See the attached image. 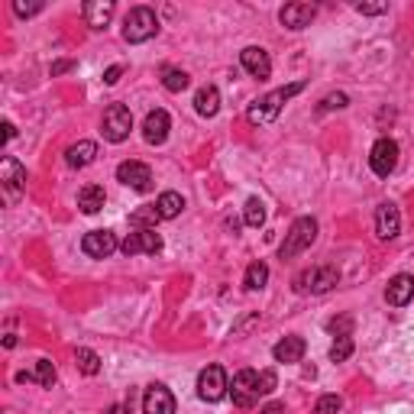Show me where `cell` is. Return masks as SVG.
<instances>
[{"instance_id": "22", "label": "cell", "mask_w": 414, "mask_h": 414, "mask_svg": "<svg viewBox=\"0 0 414 414\" xmlns=\"http://www.w3.org/2000/svg\"><path fill=\"white\" fill-rule=\"evenodd\" d=\"M104 204H107V194H104L101 185H85V188L78 191V207H81V214H101Z\"/></svg>"}, {"instance_id": "6", "label": "cell", "mask_w": 414, "mask_h": 414, "mask_svg": "<svg viewBox=\"0 0 414 414\" xmlns=\"http://www.w3.org/2000/svg\"><path fill=\"white\" fill-rule=\"evenodd\" d=\"M226 392H230V382H226V372L224 366H207L201 369L198 376V398L201 401H207V405H217L220 398H226Z\"/></svg>"}, {"instance_id": "43", "label": "cell", "mask_w": 414, "mask_h": 414, "mask_svg": "<svg viewBox=\"0 0 414 414\" xmlns=\"http://www.w3.org/2000/svg\"><path fill=\"white\" fill-rule=\"evenodd\" d=\"M259 414H285V405H279V401H272V405H265Z\"/></svg>"}, {"instance_id": "7", "label": "cell", "mask_w": 414, "mask_h": 414, "mask_svg": "<svg viewBox=\"0 0 414 414\" xmlns=\"http://www.w3.org/2000/svg\"><path fill=\"white\" fill-rule=\"evenodd\" d=\"M398 165V142L392 136H379L372 152H369V169L376 172L379 179H388Z\"/></svg>"}, {"instance_id": "32", "label": "cell", "mask_w": 414, "mask_h": 414, "mask_svg": "<svg viewBox=\"0 0 414 414\" xmlns=\"http://www.w3.org/2000/svg\"><path fill=\"white\" fill-rule=\"evenodd\" d=\"M327 330L333 337H353V317H349V314H340V317L327 320Z\"/></svg>"}, {"instance_id": "13", "label": "cell", "mask_w": 414, "mask_h": 414, "mask_svg": "<svg viewBox=\"0 0 414 414\" xmlns=\"http://www.w3.org/2000/svg\"><path fill=\"white\" fill-rule=\"evenodd\" d=\"M169 130H172V117L162 107L146 113V120H142V140L149 142V146H162V142L169 140Z\"/></svg>"}, {"instance_id": "15", "label": "cell", "mask_w": 414, "mask_h": 414, "mask_svg": "<svg viewBox=\"0 0 414 414\" xmlns=\"http://www.w3.org/2000/svg\"><path fill=\"white\" fill-rule=\"evenodd\" d=\"M142 414H175V395L162 382L149 386L142 395Z\"/></svg>"}, {"instance_id": "12", "label": "cell", "mask_w": 414, "mask_h": 414, "mask_svg": "<svg viewBox=\"0 0 414 414\" xmlns=\"http://www.w3.org/2000/svg\"><path fill=\"white\" fill-rule=\"evenodd\" d=\"M120 253L123 256H140V253L156 256V253H162V236L156 230H133L120 243Z\"/></svg>"}, {"instance_id": "36", "label": "cell", "mask_w": 414, "mask_h": 414, "mask_svg": "<svg viewBox=\"0 0 414 414\" xmlns=\"http://www.w3.org/2000/svg\"><path fill=\"white\" fill-rule=\"evenodd\" d=\"M13 13H17V17H36V13H42V3H26V0H13Z\"/></svg>"}, {"instance_id": "20", "label": "cell", "mask_w": 414, "mask_h": 414, "mask_svg": "<svg viewBox=\"0 0 414 414\" xmlns=\"http://www.w3.org/2000/svg\"><path fill=\"white\" fill-rule=\"evenodd\" d=\"M113 10H117L113 0H88L81 13H85V23L91 29H107V23L113 19Z\"/></svg>"}, {"instance_id": "5", "label": "cell", "mask_w": 414, "mask_h": 414, "mask_svg": "<svg viewBox=\"0 0 414 414\" xmlns=\"http://www.w3.org/2000/svg\"><path fill=\"white\" fill-rule=\"evenodd\" d=\"M133 130V113L126 104H110L101 117V133L107 142H123Z\"/></svg>"}, {"instance_id": "27", "label": "cell", "mask_w": 414, "mask_h": 414, "mask_svg": "<svg viewBox=\"0 0 414 414\" xmlns=\"http://www.w3.org/2000/svg\"><path fill=\"white\" fill-rule=\"evenodd\" d=\"M265 282H269V265L259 259V263H249V269H246L243 275V285L249 288V292H263Z\"/></svg>"}, {"instance_id": "37", "label": "cell", "mask_w": 414, "mask_h": 414, "mask_svg": "<svg viewBox=\"0 0 414 414\" xmlns=\"http://www.w3.org/2000/svg\"><path fill=\"white\" fill-rule=\"evenodd\" d=\"M356 13H363V17H379V13H388V3H356Z\"/></svg>"}, {"instance_id": "14", "label": "cell", "mask_w": 414, "mask_h": 414, "mask_svg": "<svg viewBox=\"0 0 414 414\" xmlns=\"http://www.w3.org/2000/svg\"><path fill=\"white\" fill-rule=\"evenodd\" d=\"M401 233V214H398V207L392 201H382L376 207V236L379 240H395Z\"/></svg>"}, {"instance_id": "34", "label": "cell", "mask_w": 414, "mask_h": 414, "mask_svg": "<svg viewBox=\"0 0 414 414\" xmlns=\"http://www.w3.org/2000/svg\"><path fill=\"white\" fill-rule=\"evenodd\" d=\"M340 408H343L340 395H320V398H317V408H314V411H317V414H337Z\"/></svg>"}, {"instance_id": "26", "label": "cell", "mask_w": 414, "mask_h": 414, "mask_svg": "<svg viewBox=\"0 0 414 414\" xmlns=\"http://www.w3.org/2000/svg\"><path fill=\"white\" fill-rule=\"evenodd\" d=\"M156 207H159L162 220H175L185 210V198H181L179 191H162L159 198H156Z\"/></svg>"}, {"instance_id": "3", "label": "cell", "mask_w": 414, "mask_h": 414, "mask_svg": "<svg viewBox=\"0 0 414 414\" xmlns=\"http://www.w3.org/2000/svg\"><path fill=\"white\" fill-rule=\"evenodd\" d=\"M295 292L298 295H324L330 292V288H337L340 285V269L337 265H310V269H304V272L295 275Z\"/></svg>"}, {"instance_id": "38", "label": "cell", "mask_w": 414, "mask_h": 414, "mask_svg": "<svg viewBox=\"0 0 414 414\" xmlns=\"http://www.w3.org/2000/svg\"><path fill=\"white\" fill-rule=\"evenodd\" d=\"M256 324H259V314H249V317H243V320H240V324L233 327V337H243V333H249Z\"/></svg>"}, {"instance_id": "18", "label": "cell", "mask_w": 414, "mask_h": 414, "mask_svg": "<svg viewBox=\"0 0 414 414\" xmlns=\"http://www.w3.org/2000/svg\"><path fill=\"white\" fill-rule=\"evenodd\" d=\"M314 17H317V7H314V3H285V7L279 10V19H282V26H288V29L310 26Z\"/></svg>"}, {"instance_id": "19", "label": "cell", "mask_w": 414, "mask_h": 414, "mask_svg": "<svg viewBox=\"0 0 414 414\" xmlns=\"http://www.w3.org/2000/svg\"><path fill=\"white\" fill-rule=\"evenodd\" d=\"M304 349H308L304 337H298V333H288V337H282L272 347V356H275V363H301Z\"/></svg>"}, {"instance_id": "35", "label": "cell", "mask_w": 414, "mask_h": 414, "mask_svg": "<svg viewBox=\"0 0 414 414\" xmlns=\"http://www.w3.org/2000/svg\"><path fill=\"white\" fill-rule=\"evenodd\" d=\"M275 386H279L275 372H272V369H263V372H259V395H272Z\"/></svg>"}, {"instance_id": "4", "label": "cell", "mask_w": 414, "mask_h": 414, "mask_svg": "<svg viewBox=\"0 0 414 414\" xmlns=\"http://www.w3.org/2000/svg\"><path fill=\"white\" fill-rule=\"evenodd\" d=\"M159 33V17L152 7H133L123 19V39L130 46H140V42H149L152 36Z\"/></svg>"}, {"instance_id": "33", "label": "cell", "mask_w": 414, "mask_h": 414, "mask_svg": "<svg viewBox=\"0 0 414 414\" xmlns=\"http://www.w3.org/2000/svg\"><path fill=\"white\" fill-rule=\"evenodd\" d=\"M343 107H349V97L343 94V91H337V94H327L324 101L317 104L320 113H327V110H343Z\"/></svg>"}, {"instance_id": "10", "label": "cell", "mask_w": 414, "mask_h": 414, "mask_svg": "<svg viewBox=\"0 0 414 414\" xmlns=\"http://www.w3.org/2000/svg\"><path fill=\"white\" fill-rule=\"evenodd\" d=\"M0 185H3L7 201H19V194L26 188V169L13 156H7V159L0 162Z\"/></svg>"}, {"instance_id": "8", "label": "cell", "mask_w": 414, "mask_h": 414, "mask_svg": "<svg viewBox=\"0 0 414 414\" xmlns=\"http://www.w3.org/2000/svg\"><path fill=\"white\" fill-rule=\"evenodd\" d=\"M230 395H233L236 408H253L256 401H259V372H256V369H240L233 376Z\"/></svg>"}, {"instance_id": "29", "label": "cell", "mask_w": 414, "mask_h": 414, "mask_svg": "<svg viewBox=\"0 0 414 414\" xmlns=\"http://www.w3.org/2000/svg\"><path fill=\"white\" fill-rule=\"evenodd\" d=\"M75 366L81 369L85 376H97V372H101V356H97L94 349L78 347V349H75Z\"/></svg>"}, {"instance_id": "42", "label": "cell", "mask_w": 414, "mask_h": 414, "mask_svg": "<svg viewBox=\"0 0 414 414\" xmlns=\"http://www.w3.org/2000/svg\"><path fill=\"white\" fill-rule=\"evenodd\" d=\"M13 136H17V126H13L10 120H3V142H10Z\"/></svg>"}, {"instance_id": "11", "label": "cell", "mask_w": 414, "mask_h": 414, "mask_svg": "<svg viewBox=\"0 0 414 414\" xmlns=\"http://www.w3.org/2000/svg\"><path fill=\"white\" fill-rule=\"evenodd\" d=\"M117 249H120V243H117V236H113L110 230H91V233H85V240H81V253H85L88 259H110Z\"/></svg>"}, {"instance_id": "39", "label": "cell", "mask_w": 414, "mask_h": 414, "mask_svg": "<svg viewBox=\"0 0 414 414\" xmlns=\"http://www.w3.org/2000/svg\"><path fill=\"white\" fill-rule=\"evenodd\" d=\"M72 68H75V62H72V58H62V62H52V68H49V72H52V78H56V75H65V72H72Z\"/></svg>"}, {"instance_id": "25", "label": "cell", "mask_w": 414, "mask_h": 414, "mask_svg": "<svg viewBox=\"0 0 414 414\" xmlns=\"http://www.w3.org/2000/svg\"><path fill=\"white\" fill-rule=\"evenodd\" d=\"M162 220V214H159V207L156 204H142V207H136L130 214V226L133 230H156V224Z\"/></svg>"}, {"instance_id": "1", "label": "cell", "mask_w": 414, "mask_h": 414, "mask_svg": "<svg viewBox=\"0 0 414 414\" xmlns=\"http://www.w3.org/2000/svg\"><path fill=\"white\" fill-rule=\"evenodd\" d=\"M304 81H292V85L285 88H275V91H269L265 97H259L256 104H249V110H246V117H249V123H256V126H263V123H272L279 113H282V107L288 101H292L295 94H301L304 91Z\"/></svg>"}, {"instance_id": "41", "label": "cell", "mask_w": 414, "mask_h": 414, "mask_svg": "<svg viewBox=\"0 0 414 414\" xmlns=\"http://www.w3.org/2000/svg\"><path fill=\"white\" fill-rule=\"evenodd\" d=\"M104 414H133V395H130V401H126V405H110Z\"/></svg>"}, {"instance_id": "2", "label": "cell", "mask_w": 414, "mask_h": 414, "mask_svg": "<svg viewBox=\"0 0 414 414\" xmlns=\"http://www.w3.org/2000/svg\"><path fill=\"white\" fill-rule=\"evenodd\" d=\"M317 240V220L314 217H298L292 226H288V233H285L282 246H279V259H295V256H301L304 249H310Z\"/></svg>"}, {"instance_id": "23", "label": "cell", "mask_w": 414, "mask_h": 414, "mask_svg": "<svg viewBox=\"0 0 414 414\" xmlns=\"http://www.w3.org/2000/svg\"><path fill=\"white\" fill-rule=\"evenodd\" d=\"M94 159H97V142H91V140L75 142V146L65 152V162L72 169H88Z\"/></svg>"}, {"instance_id": "17", "label": "cell", "mask_w": 414, "mask_h": 414, "mask_svg": "<svg viewBox=\"0 0 414 414\" xmlns=\"http://www.w3.org/2000/svg\"><path fill=\"white\" fill-rule=\"evenodd\" d=\"M386 301L392 308H405V304L414 301V275L398 272L388 279V288H386Z\"/></svg>"}, {"instance_id": "24", "label": "cell", "mask_w": 414, "mask_h": 414, "mask_svg": "<svg viewBox=\"0 0 414 414\" xmlns=\"http://www.w3.org/2000/svg\"><path fill=\"white\" fill-rule=\"evenodd\" d=\"M17 382H39L42 388H52L56 386V366H52V359H39L36 369L17 372Z\"/></svg>"}, {"instance_id": "30", "label": "cell", "mask_w": 414, "mask_h": 414, "mask_svg": "<svg viewBox=\"0 0 414 414\" xmlns=\"http://www.w3.org/2000/svg\"><path fill=\"white\" fill-rule=\"evenodd\" d=\"M243 220H246V226H253V230H259V226L265 224V204H263V198H249V201H246Z\"/></svg>"}, {"instance_id": "28", "label": "cell", "mask_w": 414, "mask_h": 414, "mask_svg": "<svg viewBox=\"0 0 414 414\" xmlns=\"http://www.w3.org/2000/svg\"><path fill=\"white\" fill-rule=\"evenodd\" d=\"M188 85H191L188 72H181V68H165V72H162V88L172 91V94H181Z\"/></svg>"}, {"instance_id": "16", "label": "cell", "mask_w": 414, "mask_h": 414, "mask_svg": "<svg viewBox=\"0 0 414 414\" xmlns=\"http://www.w3.org/2000/svg\"><path fill=\"white\" fill-rule=\"evenodd\" d=\"M240 62H243L246 72L253 78H259V81H265V78L272 75V58H269V52H265L263 46H246L243 52H240Z\"/></svg>"}, {"instance_id": "31", "label": "cell", "mask_w": 414, "mask_h": 414, "mask_svg": "<svg viewBox=\"0 0 414 414\" xmlns=\"http://www.w3.org/2000/svg\"><path fill=\"white\" fill-rule=\"evenodd\" d=\"M353 356V337H337L330 347V363H347Z\"/></svg>"}, {"instance_id": "9", "label": "cell", "mask_w": 414, "mask_h": 414, "mask_svg": "<svg viewBox=\"0 0 414 414\" xmlns=\"http://www.w3.org/2000/svg\"><path fill=\"white\" fill-rule=\"evenodd\" d=\"M117 181H123L126 188L146 194V191H152V169L146 165V162L126 159V162H120V165H117Z\"/></svg>"}, {"instance_id": "21", "label": "cell", "mask_w": 414, "mask_h": 414, "mask_svg": "<svg viewBox=\"0 0 414 414\" xmlns=\"http://www.w3.org/2000/svg\"><path fill=\"white\" fill-rule=\"evenodd\" d=\"M194 110H198V117H204V120L217 117V110H220V91H217L214 85L198 88V91H194Z\"/></svg>"}, {"instance_id": "40", "label": "cell", "mask_w": 414, "mask_h": 414, "mask_svg": "<svg viewBox=\"0 0 414 414\" xmlns=\"http://www.w3.org/2000/svg\"><path fill=\"white\" fill-rule=\"evenodd\" d=\"M120 75H123V68L120 65H110L107 72H104V85H117V81H120Z\"/></svg>"}]
</instances>
